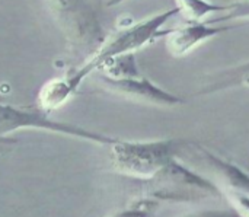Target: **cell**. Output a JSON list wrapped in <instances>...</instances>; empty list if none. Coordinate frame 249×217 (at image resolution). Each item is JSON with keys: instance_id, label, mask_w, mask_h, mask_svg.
Instances as JSON below:
<instances>
[{"instance_id": "obj_1", "label": "cell", "mask_w": 249, "mask_h": 217, "mask_svg": "<svg viewBox=\"0 0 249 217\" xmlns=\"http://www.w3.org/2000/svg\"><path fill=\"white\" fill-rule=\"evenodd\" d=\"M61 31L70 53L93 54L104 42V29L90 0H42Z\"/></svg>"}, {"instance_id": "obj_2", "label": "cell", "mask_w": 249, "mask_h": 217, "mask_svg": "<svg viewBox=\"0 0 249 217\" xmlns=\"http://www.w3.org/2000/svg\"><path fill=\"white\" fill-rule=\"evenodd\" d=\"M142 184L144 197L159 203H197L223 194L212 180L184 165L178 158L172 159L155 177L143 180Z\"/></svg>"}, {"instance_id": "obj_3", "label": "cell", "mask_w": 249, "mask_h": 217, "mask_svg": "<svg viewBox=\"0 0 249 217\" xmlns=\"http://www.w3.org/2000/svg\"><path fill=\"white\" fill-rule=\"evenodd\" d=\"M178 13H181L179 7L175 6L158 15L149 16L144 20L136 22L112 32L111 35L105 36L101 47L92 55H89V58L82 66L76 67L77 72L83 79H86L93 72H98L108 60L123 54L136 53L144 45L156 41L158 38H160L162 26L168 23L172 18H175Z\"/></svg>"}, {"instance_id": "obj_4", "label": "cell", "mask_w": 249, "mask_h": 217, "mask_svg": "<svg viewBox=\"0 0 249 217\" xmlns=\"http://www.w3.org/2000/svg\"><path fill=\"white\" fill-rule=\"evenodd\" d=\"M179 140L124 142L111 146V163L118 174L149 180L177 158Z\"/></svg>"}, {"instance_id": "obj_5", "label": "cell", "mask_w": 249, "mask_h": 217, "mask_svg": "<svg viewBox=\"0 0 249 217\" xmlns=\"http://www.w3.org/2000/svg\"><path fill=\"white\" fill-rule=\"evenodd\" d=\"M19 130H42L79 140H88L102 146H112L118 140L74 124L51 120L48 112L39 108H19L3 104L0 108V136L6 137L7 134L16 133Z\"/></svg>"}, {"instance_id": "obj_6", "label": "cell", "mask_w": 249, "mask_h": 217, "mask_svg": "<svg viewBox=\"0 0 249 217\" xmlns=\"http://www.w3.org/2000/svg\"><path fill=\"white\" fill-rule=\"evenodd\" d=\"M177 158L190 162L191 166L201 175L212 180L217 187L223 185L225 193L242 191L249 194V175L236 165L223 161L203 146L191 142H179Z\"/></svg>"}, {"instance_id": "obj_7", "label": "cell", "mask_w": 249, "mask_h": 217, "mask_svg": "<svg viewBox=\"0 0 249 217\" xmlns=\"http://www.w3.org/2000/svg\"><path fill=\"white\" fill-rule=\"evenodd\" d=\"M98 83L111 93H115L121 98H125L133 102L156 105V107H177L181 105L184 101L162 89L160 86L155 85L149 79L140 77H128V79H114L104 73L96 76Z\"/></svg>"}, {"instance_id": "obj_8", "label": "cell", "mask_w": 249, "mask_h": 217, "mask_svg": "<svg viewBox=\"0 0 249 217\" xmlns=\"http://www.w3.org/2000/svg\"><path fill=\"white\" fill-rule=\"evenodd\" d=\"M229 29L228 26H216L209 20L204 22H187L175 29L162 31L160 38H165L166 50L174 57H184L190 54L200 44L207 39L214 38L223 31Z\"/></svg>"}, {"instance_id": "obj_9", "label": "cell", "mask_w": 249, "mask_h": 217, "mask_svg": "<svg viewBox=\"0 0 249 217\" xmlns=\"http://www.w3.org/2000/svg\"><path fill=\"white\" fill-rule=\"evenodd\" d=\"M83 80L77 76L74 69L67 72L61 77L48 80L38 93V98H36L38 108L45 112H51L57 109L77 92Z\"/></svg>"}, {"instance_id": "obj_10", "label": "cell", "mask_w": 249, "mask_h": 217, "mask_svg": "<svg viewBox=\"0 0 249 217\" xmlns=\"http://www.w3.org/2000/svg\"><path fill=\"white\" fill-rule=\"evenodd\" d=\"M239 88H249V61L206 76L197 95H213Z\"/></svg>"}, {"instance_id": "obj_11", "label": "cell", "mask_w": 249, "mask_h": 217, "mask_svg": "<svg viewBox=\"0 0 249 217\" xmlns=\"http://www.w3.org/2000/svg\"><path fill=\"white\" fill-rule=\"evenodd\" d=\"M98 72L114 77V79H128V77H140V70L137 66V60L134 53L123 54L108 60Z\"/></svg>"}, {"instance_id": "obj_12", "label": "cell", "mask_w": 249, "mask_h": 217, "mask_svg": "<svg viewBox=\"0 0 249 217\" xmlns=\"http://www.w3.org/2000/svg\"><path fill=\"white\" fill-rule=\"evenodd\" d=\"M177 6L187 18V22H204L207 16L226 10V6L214 4L209 0H177Z\"/></svg>"}, {"instance_id": "obj_13", "label": "cell", "mask_w": 249, "mask_h": 217, "mask_svg": "<svg viewBox=\"0 0 249 217\" xmlns=\"http://www.w3.org/2000/svg\"><path fill=\"white\" fill-rule=\"evenodd\" d=\"M158 207H159V201L149 197H142L133 201L127 209L120 210L108 217H155Z\"/></svg>"}, {"instance_id": "obj_14", "label": "cell", "mask_w": 249, "mask_h": 217, "mask_svg": "<svg viewBox=\"0 0 249 217\" xmlns=\"http://www.w3.org/2000/svg\"><path fill=\"white\" fill-rule=\"evenodd\" d=\"M236 19H249V0H236L226 4V10L220 18L209 19L210 23L216 25L223 20H236Z\"/></svg>"}, {"instance_id": "obj_15", "label": "cell", "mask_w": 249, "mask_h": 217, "mask_svg": "<svg viewBox=\"0 0 249 217\" xmlns=\"http://www.w3.org/2000/svg\"><path fill=\"white\" fill-rule=\"evenodd\" d=\"M232 206L244 217H249V194L242 191H228L226 193Z\"/></svg>"}, {"instance_id": "obj_16", "label": "cell", "mask_w": 249, "mask_h": 217, "mask_svg": "<svg viewBox=\"0 0 249 217\" xmlns=\"http://www.w3.org/2000/svg\"><path fill=\"white\" fill-rule=\"evenodd\" d=\"M182 217H244L235 207L232 209H212V210H200V212H193Z\"/></svg>"}, {"instance_id": "obj_17", "label": "cell", "mask_w": 249, "mask_h": 217, "mask_svg": "<svg viewBox=\"0 0 249 217\" xmlns=\"http://www.w3.org/2000/svg\"><path fill=\"white\" fill-rule=\"evenodd\" d=\"M127 0H107V7H114V6H118L121 3H125Z\"/></svg>"}, {"instance_id": "obj_18", "label": "cell", "mask_w": 249, "mask_h": 217, "mask_svg": "<svg viewBox=\"0 0 249 217\" xmlns=\"http://www.w3.org/2000/svg\"><path fill=\"white\" fill-rule=\"evenodd\" d=\"M233 1H236V0H233Z\"/></svg>"}]
</instances>
